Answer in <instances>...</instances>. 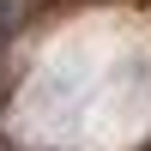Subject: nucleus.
<instances>
[{
  "mask_svg": "<svg viewBox=\"0 0 151 151\" xmlns=\"http://www.w3.org/2000/svg\"><path fill=\"white\" fill-rule=\"evenodd\" d=\"M18 12H24V0H0V42L18 30Z\"/></svg>",
  "mask_w": 151,
  "mask_h": 151,
  "instance_id": "f257e3e1",
  "label": "nucleus"
}]
</instances>
